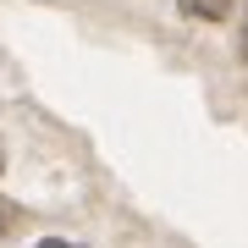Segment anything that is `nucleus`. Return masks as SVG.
<instances>
[{
  "mask_svg": "<svg viewBox=\"0 0 248 248\" xmlns=\"http://www.w3.org/2000/svg\"><path fill=\"white\" fill-rule=\"evenodd\" d=\"M182 11H187V17H199V22H226L232 0H182Z\"/></svg>",
  "mask_w": 248,
  "mask_h": 248,
  "instance_id": "obj_1",
  "label": "nucleus"
},
{
  "mask_svg": "<svg viewBox=\"0 0 248 248\" xmlns=\"http://www.w3.org/2000/svg\"><path fill=\"white\" fill-rule=\"evenodd\" d=\"M39 248H78V243H61V237H45V243H39Z\"/></svg>",
  "mask_w": 248,
  "mask_h": 248,
  "instance_id": "obj_2",
  "label": "nucleus"
},
{
  "mask_svg": "<svg viewBox=\"0 0 248 248\" xmlns=\"http://www.w3.org/2000/svg\"><path fill=\"white\" fill-rule=\"evenodd\" d=\"M0 166H6V155H0Z\"/></svg>",
  "mask_w": 248,
  "mask_h": 248,
  "instance_id": "obj_3",
  "label": "nucleus"
}]
</instances>
